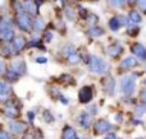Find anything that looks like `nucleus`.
I'll return each mask as SVG.
<instances>
[{
    "label": "nucleus",
    "mask_w": 146,
    "mask_h": 139,
    "mask_svg": "<svg viewBox=\"0 0 146 139\" xmlns=\"http://www.w3.org/2000/svg\"><path fill=\"white\" fill-rule=\"evenodd\" d=\"M14 38V28L10 18H0V41L3 42H12Z\"/></svg>",
    "instance_id": "f257e3e1"
},
{
    "label": "nucleus",
    "mask_w": 146,
    "mask_h": 139,
    "mask_svg": "<svg viewBox=\"0 0 146 139\" xmlns=\"http://www.w3.org/2000/svg\"><path fill=\"white\" fill-rule=\"evenodd\" d=\"M87 65L92 73L95 74H106L110 70V66L106 61H104L99 56H90L87 60Z\"/></svg>",
    "instance_id": "f03ea898"
},
{
    "label": "nucleus",
    "mask_w": 146,
    "mask_h": 139,
    "mask_svg": "<svg viewBox=\"0 0 146 139\" xmlns=\"http://www.w3.org/2000/svg\"><path fill=\"white\" fill-rule=\"evenodd\" d=\"M15 23L18 28L23 32H31L32 30V18L27 15L25 12H18L15 15Z\"/></svg>",
    "instance_id": "7ed1b4c3"
},
{
    "label": "nucleus",
    "mask_w": 146,
    "mask_h": 139,
    "mask_svg": "<svg viewBox=\"0 0 146 139\" xmlns=\"http://www.w3.org/2000/svg\"><path fill=\"white\" fill-rule=\"evenodd\" d=\"M92 132L95 135H101V134H105V133H109L111 129H113V125L108 121V120H104V119H100L98 121H95L92 127Z\"/></svg>",
    "instance_id": "20e7f679"
},
{
    "label": "nucleus",
    "mask_w": 146,
    "mask_h": 139,
    "mask_svg": "<svg viewBox=\"0 0 146 139\" xmlns=\"http://www.w3.org/2000/svg\"><path fill=\"white\" fill-rule=\"evenodd\" d=\"M121 89L126 96H131L133 94L135 89H136V82L132 77H124L121 81Z\"/></svg>",
    "instance_id": "39448f33"
},
{
    "label": "nucleus",
    "mask_w": 146,
    "mask_h": 139,
    "mask_svg": "<svg viewBox=\"0 0 146 139\" xmlns=\"http://www.w3.org/2000/svg\"><path fill=\"white\" fill-rule=\"evenodd\" d=\"M26 47V38L22 37V36H17V37L13 38L12 41V45H10V54H19L21 51H23Z\"/></svg>",
    "instance_id": "423d86ee"
},
{
    "label": "nucleus",
    "mask_w": 146,
    "mask_h": 139,
    "mask_svg": "<svg viewBox=\"0 0 146 139\" xmlns=\"http://www.w3.org/2000/svg\"><path fill=\"white\" fill-rule=\"evenodd\" d=\"M92 97H94L92 88L88 86L82 87V88L80 89V92H78V100H80L81 104H90Z\"/></svg>",
    "instance_id": "0eeeda50"
},
{
    "label": "nucleus",
    "mask_w": 146,
    "mask_h": 139,
    "mask_svg": "<svg viewBox=\"0 0 146 139\" xmlns=\"http://www.w3.org/2000/svg\"><path fill=\"white\" fill-rule=\"evenodd\" d=\"M8 127H9L10 132L14 134H23L28 129V124L25 121H9Z\"/></svg>",
    "instance_id": "6e6552de"
},
{
    "label": "nucleus",
    "mask_w": 146,
    "mask_h": 139,
    "mask_svg": "<svg viewBox=\"0 0 146 139\" xmlns=\"http://www.w3.org/2000/svg\"><path fill=\"white\" fill-rule=\"evenodd\" d=\"M10 70H13L17 75H25L26 73H27V66H26V63L23 60H21V59H17V60H13L12 63V69Z\"/></svg>",
    "instance_id": "1a4fd4ad"
},
{
    "label": "nucleus",
    "mask_w": 146,
    "mask_h": 139,
    "mask_svg": "<svg viewBox=\"0 0 146 139\" xmlns=\"http://www.w3.org/2000/svg\"><path fill=\"white\" fill-rule=\"evenodd\" d=\"M12 96V89L7 83L0 81V102H7L10 100Z\"/></svg>",
    "instance_id": "9d476101"
},
{
    "label": "nucleus",
    "mask_w": 146,
    "mask_h": 139,
    "mask_svg": "<svg viewBox=\"0 0 146 139\" xmlns=\"http://www.w3.org/2000/svg\"><path fill=\"white\" fill-rule=\"evenodd\" d=\"M77 124L80 125L82 129H88V128L91 127V116L85 111L81 112L77 119Z\"/></svg>",
    "instance_id": "9b49d317"
},
{
    "label": "nucleus",
    "mask_w": 146,
    "mask_h": 139,
    "mask_svg": "<svg viewBox=\"0 0 146 139\" xmlns=\"http://www.w3.org/2000/svg\"><path fill=\"white\" fill-rule=\"evenodd\" d=\"M3 112H4V115L7 117H9V119H17L21 115L18 107L14 106V105H7V106L4 107V110H3Z\"/></svg>",
    "instance_id": "f8f14e48"
},
{
    "label": "nucleus",
    "mask_w": 146,
    "mask_h": 139,
    "mask_svg": "<svg viewBox=\"0 0 146 139\" xmlns=\"http://www.w3.org/2000/svg\"><path fill=\"white\" fill-rule=\"evenodd\" d=\"M132 52L135 54V56L136 58H139L141 61H144L146 59V49L144 47V45L142 43H135V45H132Z\"/></svg>",
    "instance_id": "ddd939ff"
},
{
    "label": "nucleus",
    "mask_w": 146,
    "mask_h": 139,
    "mask_svg": "<svg viewBox=\"0 0 146 139\" xmlns=\"http://www.w3.org/2000/svg\"><path fill=\"white\" fill-rule=\"evenodd\" d=\"M23 12L30 17H35L38 13V8L35 5V1H25L23 3Z\"/></svg>",
    "instance_id": "4468645a"
},
{
    "label": "nucleus",
    "mask_w": 146,
    "mask_h": 139,
    "mask_svg": "<svg viewBox=\"0 0 146 139\" xmlns=\"http://www.w3.org/2000/svg\"><path fill=\"white\" fill-rule=\"evenodd\" d=\"M103 87H104V92H106L108 94H113L114 89H115V82L111 77H106L103 81Z\"/></svg>",
    "instance_id": "2eb2a0df"
},
{
    "label": "nucleus",
    "mask_w": 146,
    "mask_h": 139,
    "mask_svg": "<svg viewBox=\"0 0 146 139\" xmlns=\"http://www.w3.org/2000/svg\"><path fill=\"white\" fill-rule=\"evenodd\" d=\"M122 52H123V47H122L118 42L113 43V45H110L108 47V54L111 56V58H114V59L118 58V56H121Z\"/></svg>",
    "instance_id": "dca6fc26"
},
{
    "label": "nucleus",
    "mask_w": 146,
    "mask_h": 139,
    "mask_svg": "<svg viewBox=\"0 0 146 139\" xmlns=\"http://www.w3.org/2000/svg\"><path fill=\"white\" fill-rule=\"evenodd\" d=\"M137 65V60L133 58V56H128V58L123 59V60L121 61V64H119V68L123 69V70H126V69H131L133 68V66Z\"/></svg>",
    "instance_id": "f3484780"
},
{
    "label": "nucleus",
    "mask_w": 146,
    "mask_h": 139,
    "mask_svg": "<svg viewBox=\"0 0 146 139\" xmlns=\"http://www.w3.org/2000/svg\"><path fill=\"white\" fill-rule=\"evenodd\" d=\"M77 138V134H76L74 129L69 125L63 128V134H62V139H76Z\"/></svg>",
    "instance_id": "a211bd4d"
},
{
    "label": "nucleus",
    "mask_w": 146,
    "mask_h": 139,
    "mask_svg": "<svg viewBox=\"0 0 146 139\" xmlns=\"http://www.w3.org/2000/svg\"><path fill=\"white\" fill-rule=\"evenodd\" d=\"M32 28L36 31V32H41L45 28V20L41 17H36L35 19L32 20Z\"/></svg>",
    "instance_id": "6ab92c4d"
},
{
    "label": "nucleus",
    "mask_w": 146,
    "mask_h": 139,
    "mask_svg": "<svg viewBox=\"0 0 146 139\" xmlns=\"http://www.w3.org/2000/svg\"><path fill=\"white\" fill-rule=\"evenodd\" d=\"M127 19H128L129 24H136V23L141 22L142 18H141V15H140L139 12H136V10H131V12L128 13V17H127Z\"/></svg>",
    "instance_id": "aec40b11"
},
{
    "label": "nucleus",
    "mask_w": 146,
    "mask_h": 139,
    "mask_svg": "<svg viewBox=\"0 0 146 139\" xmlns=\"http://www.w3.org/2000/svg\"><path fill=\"white\" fill-rule=\"evenodd\" d=\"M88 35H90L92 38H96V37H100V36L105 35V31H104L103 28H100V27L94 26V27H91L90 30H88Z\"/></svg>",
    "instance_id": "412c9836"
},
{
    "label": "nucleus",
    "mask_w": 146,
    "mask_h": 139,
    "mask_svg": "<svg viewBox=\"0 0 146 139\" xmlns=\"http://www.w3.org/2000/svg\"><path fill=\"white\" fill-rule=\"evenodd\" d=\"M121 27H122V24H121V20H119V17L110 18V20H109V28L111 31H118Z\"/></svg>",
    "instance_id": "4be33fe9"
},
{
    "label": "nucleus",
    "mask_w": 146,
    "mask_h": 139,
    "mask_svg": "<svg viewBox=\"0 0 146 139\" xmlns=\"http://www.w3.org/2000/svg\"><path fill=\"white\" fill-rule=\"evenodd\" d=\"M5 79H7L9 83H13V82H17L18 79H19V75H17L14 71L9 69V70H7V73H5Z\"/></svg>",
    "instance_id": "5701e85b"
},
{
    "label": "nucleus",
    "mask_w": 146,
    "mask_h": 139,
    "mask_svg": "<svg viewBox=\"0 0 146 139\" xmlns=\"http://www.w3.org/2000/svg\"><path fill=\"white\" fill-rule=\"evenodd\" d=\"M67 59H68V63L72 64V65H77V64H80V61H81V56L78 55L76 51L73 54H71Z\"/></svg>",
    "instance_id": "b1692460"
},
{
    "label": "nucleus",
    "mask_w": 146,
    "mask_h": 139,
    "mask_svg": "<svg viewBox=\"0 0 146 139\" xmlns=\"http://www.w3.org/2000/svg\"><path fill=\"white\" fill-rule=\"evenodd\" d=\"M26 46H28V47H40V50H44V47L41 46V41H40V38L38 37H33V38H31V41L28 43H26Z\"/></svg>",
    "instance_id": "393cba45"
},
{
    "label": "nucleus",
    "mask_w": 146,
    "mask_h": 139,
    "mask_svg": "<svg viewBox=\"0 0 146 139\" xmlns=\"http://www.w3.org/2000/svg\"><path fill=\"white\" fill-rule=\"evenodd\" d=\"M74 52V46L72 45V43H67V45H64L63 46V55L64 56H67L68 58L71 54Z\"/></svg>",
    "instance_id": "a878e982"
},
{
    "label": "nucleus",
    "mask_w": 146,
    "mask_h": 139,
    "mask_svg": "<svg viewBox=\"0 0 146 139\" xmlns=\"http://www.w3.org/2000/svg\"><path fill=\"white\" fill-rule=\"evenodd\" d=\"M42 119L45 120L46 123L54 121V116H53V114H51L49 110H44V112H42Z\"/></svg>",
    "instance_id": "bb28decb"
},
{
    "label": "nucleus",
    "mask_w": 146,
    "mask_h": 139,
    "mask_svg": "<svg viewBox=\"0 0 146 139\" xmlns=\"http://www.w3.org/2000/svg\"><path fill=\"white\" fill-rule=\"evenodd\" d=\"M64 13H66V15H67V18H68V19H71V20L74 19L76 13H74V9H73L72 7H67L66 9H64Z\"/></svg>",
    "instance_id": "cd10ccee"
},
{
    "label": "nucleus",
    "mask_w": 146,
    "mask_h": 139,
    "mask_svg": "<svg viewBox=\"0 0 146 139\" xmlns=\"http://www.w3.org/2000/svg\"><path fill=\"white\" fill-rule=\"evenodd\" d=\"M60 79H62V82H63L64 84H73V83H74L73 78H72L71 75H68V74H64V75H62Z\"/></svg>",
    "instance_id": "c85d7f7f"
},
{
    "label": "nucleus",
    "mask_w": 146,
    "mask_h": 139,
    "mask_svg": "<svg viewBox=\"0 0 146 139\" xmlns=\"http://www.w3.org/2000/svg\"><path fill=\"white\" fill-rule=\"evenodd\" d=\"M135 112H136V115H139V116H142V115H144V112H145V104L137 105Z\"/></svg>",
    "instance_id": "c756f323"
},
{
    "label": "nucleus",
    "mask_w": 146,
    "mask_h": 139,
    "mask_svg": "<svg viewBox=\"0 0 146 139\" xmlns=\"http://www.w3.org/2000/svg\"><path fill=\"white\" fill-rule=\"evenodd\" d=\"M53 37H54V35H53V32H50V31L45 32V35H44V40H45V42H51Z\"/></svg>",
    "instance_id": "7c9ffc66"
},
{
    "label": "nucleus",
    "mask_w": 146,
    "mask_h": 139,
    "mask_svg": "<svg viewBox=\"0 0 146 139\" xmlns=\"http://www.w3.org/2000/svg\"><path fill=\"white\" fill-rule=\"evenodd\" d=\"M7 64L4 63V61H0V77L5 75V73H7Z\"/></svg>",
    "instance_id": "2f4dec72"
},
{
    "label": "nucleus",
    "mask_w": 146,
    "mask_h": 139,
    "mask_svg": "<svg viewBox=\"0 0 146 139\" xmlns=\"http://www.w3.org/2000/svg\"><path fill=\"white\" fill-rule=\"evenodd\" d=\"M0 139H13L12 135L8 132H4V130H0Z\"/></svg>",
    "instance_id": "473e14b6"
},
{
    "label": "nucleus",
    "mask_w": 146,
    "mask_h": 139,
    "mask_svg": "<svg viewBox=\"0 0 146 139\" xmlns=\"http://www.w3.org/2000/svg\"><path fill=\"white\" fill-rule=\"evenodd\" d=\"M78 12H80L81 18H83V19H85V18L87 17V10H86L83 7H78Z\"/></svg>",
    "instance_id": "72a5a7b5"
},
{
    "label": "nucleus",
    "mask_w": 146,
    "mask_h": 139,
    "mask_svg": "<svg viewBox=\"0 0 146 139\" xmlns=\"http://www.w3.org/2000/svg\"><path fill=\"white\" fill-rule=\"evenodd\" d=\"M109 4L113 5V7H124L126 3L124 1H109Z\"/></svg>",
    "instance_id": "f704fd0d"
},
{
    "label": "nucleus",
    "mask_w": 146,
    "mask_h": 139,
    "mask_svg": "<svg viewBox=\"0 0 146 139\" xmlns=\"http://www.w3.org/2000/svg\"><path fill=\"white\" fill-rule=\"evenodd\" d=\"M139 31H140V28L139 27H131V28H128V33L129 35H137L139 33Z\"/></svg>",
    "instance_id": "c9c22d12"
},
{
    "label": "nucleus",
    "mask_w": 146,
    "mask_h": 139,
    "mask_svg": "<svg viewBox=\"0 0 146 139\" xmlns=\"http://www.w3.org/2000/svg\"><path fill=\"white\" fill-rule=\"evenodd\" d=\"M87 22L90 23V24H92V27H94V23L98 22V15H91L90 19H87Z\"/></svg>",
    "instance_id": "e433bc0d"
},
{
    "label": "nucleus",
    "mask_w": 146,
    "mask_h": 139,
    "mask_svg": "<svg viewBox=\"0 0 146 139\" xmlns=\"http://www.w3.org/2000/svg\"><path fill=\"white\" fill-rule=\"evenodd\" d=\"M27 117H28V121H30V123H33V120H35V112L28 111V112H27Z\"/></svg>",
    "instance_id": "4c0bfd02"
},
{
    "label": "nucleus",
    "mask_w": 146,
    "mask_h": 139,
    "mask_svg": "<svg viewBox=\"0 0 146 139\" xmlns=\"http://www.w3.org/2000/svg\"><path fill=\"white\" fill-rule=\"evenodd\" d=\"M46 61H48V59H46L45 56H38V58L36 59V63H38V64H45Z\"/></svg>",
    "instance_id": "58836bf2"
},
{
    "label": "nucleus",
    "mask_w": 146,
    "mask_h": 139,
    "mask_svg": "<svg viewBox=\"0 0 146 139\" xmlns=\"http://www.w3.org/2000/svg\"><path fill=\"white\" fill-rule=\"evenodd\" d=\"M136 4L140 7V9L142 10V12H145L146 10V1H136Z\"/></svg>",
    "instance_id": "ea45409f"
},
{
    "label": "nucleus",
    "mask_w": 146,
    "mask_h": 139,
    "mask_svg": "<svg viewBox=\"0 0 146 139\" xmlns=\"http://www.w3.org/2000/svg\"><path fill=\"white\" fill-rule=\"evenodd\" d=\"M114 119H115V121H117V123H122V121H123V115L119 114V112H118V114L114 115Z\"/></svg>",
    "instance_id": "a19ab883"
},
{
    "label": "nucleus",
    "mask_w": 146,
    "mask_h": 139,
    "mask_svg": "<svg viewBox=\"0 0 146 139\" xmlns=\"http://www.w3.org/2000/svg\"><path fill=\"white\" fill-rule=\"evenodd\" d=\"M98 107H96V105H91L90 106V114H92V115H95L96 112H98Z\"/></svg>",
    "instance_id": "79ce46f5"
},
{
    "label": "nucleus",
    "mask_w": 146,
    "mask_h": 139,
    "mask_svg": "<svg viewBox=\"0 0 146 139\" xmlns=\"http://www.w3.org/2000/svg\"><path fill=\"white\" fill-rule=\"evenodd\" d=\"M0 54H1V55H4V56H5V55H9V54H10V50H9L8 47H4L1 51H0Z\"/></svg>",
    "instance_id": "37998d69"
},
{
    "label": "nucleus",
    "mask_w": 146,
    "mask_h": 139,
    "mask_svg": "<svg viewBox=\"0 0 146 139\" xmlns=\"http://www.w3.org/2000/svg\"><path fill=\"white\" fill-rule=\"evenodd\" d=\"M59 98H60V102L63 105H68L69 104V101H68V98H67V97H64V96H60L59 97Z\"/></svg>",
    "instance_id": "c03bdc74"
},
{
    "label": "nucleus",
    "mask_w": 146,
    "mask_h": 139,
    "mask_svg": "<svg viewBox=\"0 0 146 139\" xmlns=\"http://www.w3.org/2000/svg\"><path fill=\"white\" fill-rule=\"evenodd\" d=\"M104 139H117V135L113 134V133H109V134L105 135V138H104Z\"/></svg>",
    "instance_id": "a18cd8bd"
},
{
    "label": "nucleus",
    "mask_w": 146,
    "mask_h": 139,
    "mask_svg": "<svg viewBox=\"0 0 146 139\" xmlns=\"http://www.w3.org/2000/svg\"><path fill=\"white\" fill-rule=\"evenodd\" d=\"M22 139H35V137H33L32 134H25L22 137Z\"/></svg>",
    "instance_id": "49530a36"
},
{
    "label": "nucleus",
    "mask_w": 146,
    "mask_h": 139,
    "mask_svg": "<svg viewBox=\"0 0 146 139\" xmlns=\"http://www.w3.org/2000/svg\"><path fill=\"white\" fill-rule=\"evenodd\" d=\"M80 139H85V138H80Z\"/></svg>",
    "instance_id": "de8ad7c7"
}]
</instances>
